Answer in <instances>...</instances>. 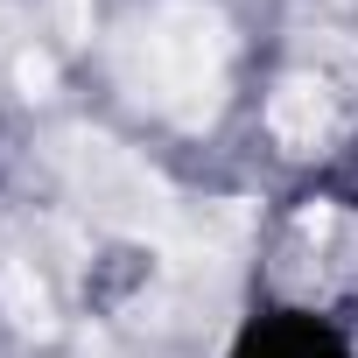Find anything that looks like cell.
<instances>
[{
    "label": "cell",
    "instance_id": "cell-1",
    "mask_svg": "<svg viewBox=\"0 0 358 358\" xmlns=\"http://www.w3.org/2000/svg\"><path fill=\"white\" fill-rule=\"evenodd\" d=\"M218 64H225V22L211 8H162L155 22L134 29V50H127L134 99L162 106L183 127L218 113Z\"/></svg>",
    "mask_w": 358,
    "mask_h": 358
},
{
    "label": "cell",
    "instance_id": "cell-2",
    "mask_svg": "<svg viewBox=\"0 0 358 358\" xmlns=\"http://www.w3.org/2000/svg\"><path fill=\"white\" fill-rule=\"evenodd\" d=\"M57 162L64 176L78 183L85 211L120 225V232H162L169 225V190H162V176H148L134 155H120L106 134H64L57 141Z\"/></svg>",
    "mask_w": 358,
    "mask_h": 358
},
{
    "label": "cell",
    "instance_id": "cell-3",
    "mask_svg": "<svg viewBox=\"0 0 358 358\" xmlns=\"http://www.w3.org/2000/svg\"><path fill=\"white\" fill-rule=\"evenodd\" d=\"M267 127H274L281 148L309 155V148L330 134V85H323V78H281L274 99H267Z\"/></svg>",
    "mask_w": 358,
    "mask_h": 358
},
{
    "label": "cell",
    "instance_id": "cell-4",
    "mask_svg": "<svg viewBox=\"0 0 358 358\" xmlns=\"http://www.w3.org/2000/svg\"><path fill=\"white\" fill-rule=\"evenodd\" d=\"M0 302H8V316H15L22 330H36V337H43V330L57 323V316H50V288L36 281V267H29V260L0 267Z\"/></svg>",
    "mask_w": 358,
    "mask_h": 358
},
{
    "label": "cell",
    "instance_id": "cell-5",
    "mask_svg": "<svg viewBox=\"0 0 358 358\" xmlns=\"http://www.w3.org/2000/svg\"><path fill=\"white\" fill-rule=\"evenodd\" d=\"M64 43H92V0H43Z\"/></svg>",
    "mask_w": 358,
    "mask_h": 358
},
{
    "label": "cell",
    "instance_id": "cell-6",
    "mask_svg": "<svg viewBox=\"0 0 358 358\" xmlns=\"http://www.w3.org/2000/svg\"><path fill=\"white\" fill-rule=\"evenodd\" d=\"M15 85H22L29 99H43V92L57 85V64H50V57H36V50H22V57H15Z\"/></svg>",
    "mask_w": 358,
    "mask_h": 358
}]
</instances>
